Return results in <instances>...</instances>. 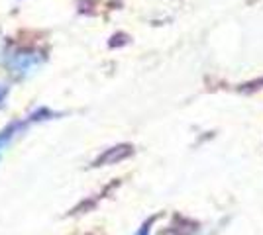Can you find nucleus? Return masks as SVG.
<instances>
[{"mask_svg":"<svg viewBox=\"0 0 263 235\" xmlns=\"http://www.w3.org/2000/svg\"><path fill=\"white\" fill-rule=\"evenodd\" d=\"M40 63H42V59L33 53H18V55H12L10 69L18 75H28L33 69H37Z\"/></svg>","mask_w":263,"mask_h":235,"instance_id":"obj_2","label":"nucleus"},{"mask_svg":"<svg viewBox=\"0 0 263 235\" xmlns=\"http://www.w3.org/2000/svg\"><path fill=\"white\" fill-rule=\"evenodd\" d=\"M138 235H149V231H147V227H143V229H140V231H138Z\"/></svg>","mask_w":263,"mask_h":235,"instance_id":"obj_4","label":"nucleus"},{"mask_svg":"<svg viewBox=\"0 0 263 235\" xmlns=\"http://www.w3.org/2000/svg\"><path fill=\"white\" fill-rule=\"evenodd\" d=\"M42 116H49V110H37V112H33L30 118H26V120H18V122H12L10 125H6L2 132H0V157H2V153L6 151V147L10 145L12 141L18 137V135L22 134V132H26V127L30 125V123L37 122V120H44Z\"/></svg>","mask_w":263,"mask_h":235,"instance_id":"obj_1","label":"nucleus"},{"mask_svg":"<svg viewBox=\"0 0 263 235\" xmlns=\"http://www.w3.org/2000/svg\"><path fill=\"white\" fill-rule=\"evenodd\" d=\"M6 94H8V89L4 84H0V108L4 106V100H6Z\"/></svg>","mask_w":263,"mask_h":235,"instance_id":"obj_3","label":"nucleus"}]
</instances>
